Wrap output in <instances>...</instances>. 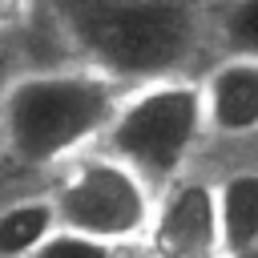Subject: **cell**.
<instances>
[{"instance_id":"cell-1","label":"cell","mask_w":258,"mask_h":258,"mask_svg":"<svg viewBox=\"0 0 258 258\" xmlns=\"http://www.w3.org/2000/svg\"><path fill=\"white\" fill-rule=\"evenodd\" d=\"M60 60L97 69L125 93L202 77L214 60L210 0H44Z\"/></svg>"},{"instance_id":"cell-2","label":"cell","mask_w":258,"mask_h":258,"mask_svg":"<svg viewBox=\"0 0 258 258\" xmlns=\"http://www.w3.org/2000/svg\"><path fill=\"white\" fill-rule=\"evenodd\" d=\"M125 89L97 69L56 60L32 64L0 93V161L52 177L109 133Z\"/></svg>"},{"instance_id":"cell-3","label":"cell","mask_w":258,"mask_h":258,"mask_svg":"<svg viewBox=\"0 0 258 258\" xmlns=\"http://www.w3.org/2000/svg\"><path fill=\"white\" fill-rule=\"evenodd\" d=\"M206 105L198 77L157 81L125 93L109 133L97 149L125 161L153 194L194 173V157L206 145Z\"/></svg>"},{"instance_id":"cell-4","label":"cell","mask_w":258,"mask_h":258,"mask_svg":"<svg viewBox=\"0 0 258 258\" xmlns=\"http://www.w3.org/2000/svg\"><path fill=\"white\" fill-rule=\"evenodd\" d=\"M52 194L56 218L64 230L89 234L109 246H141L157 210V194L113 153L89 149L69 161L44 185Z\"/></svg>"},{"instance_id":"cell-5","label":"cell","mask_w":258,"mask_h":258,"mask_svg":"<svg viewBox=\"0 0 258 258\" xmlns=\"http://www.w3.org/2000/svg\"><path fill=\"white\" fill-rule=\"evenodd\" d=\"M153 258H226L222 218H218V181L185 173L157 194L149 234L141 242Z\"/></svg>"},{"instance_id":"cell-6","label":"cell","mask_w":258,"mask_h":258,"mask_svg":"<svg viewBox=\"0 0 258 258\" xmlns=\"http://www.w3.org/2000/svg\"><path fill=\"white\" fill-rule=\"evenodd\" d=\"M206 133L214 141H250L258 137V60L250 56H214L202 77Z\"/></svg>"},{"instance_id":"cell-7","label":"cell","mask_w":258,"mask_h":258,"mask_svg":"<svg viewBox=\"0 0 258 258\" xmlns=\"http://www.w3.org/2000/svg\"><path fill=\"white\" fill-rule=\"evenodd\" d=\"M218 218L226 258H258V165L218 177Z\"/></svg>"},{"instance_id":"cell-8","label":"cell","mask_w":258,"mask_h":258,"mask_svg":"<svg viewBox=\"0 0 258 258\" xmlns=\"http://www.w3.org/2000/svg\"><path fill=\"white\" fill-rule=\"evenodd\" d=\"M56 230L60 218L48 189L16 194L0 202V258H32Z\"/></svg>"},{"instance_id":"cell-9","label":"cell","mask_w":258,"mask_h":258,"mask_svg":"<svg viewBox=\"0 0 258 258\" xmlns=\"http://www.w3.org/2000/svg\"><path fill=\"white\" fill-rule=\"evenodd\" d=\"M214 56L258 60V0H210Z\"/></svg>"},{"instance_id":"cell-10","label":"cell","mask_w":258,"mask_h":258,"mask_svg":"<svg viewBox=\"0 0 258 258\" xmlns=\"http://www.w3.org/2000/svg\"><path fill=\"white\" fill-rule=\"evenodd\" d=\"M44 20V0H0V36L24 44L28 69L36 64V28Z\"/></svg>"},{"instance_id":"cell-11","label":"cell","mask_w":258,"mask_h":258,"mask_svg":"<svg viewBox=\"0 0 258 258\" xmlns=\"http://www.w3.org/2000/svg\"><path fill=\"white\" fill-rule=\"evenodd\" d=\"M32 258H121V246H109V242H97L89 234H77V230H56Z\"/></svg>"},{"instance_id":"cell-12","label":"cell","mask_w":258,"mask_h":258,"mask_svg":"<svg viewBox=\"0 0 258 258\" xmlns=\"http://www.w3.org/2000/svg\"><path fill=\"white\" fill-rule=\"evenodd\" d=\"M24 69H28V52H24V44L0 36V93H4L8 81H12L16 73H24Z\"/></svg>"},{"instance_id":"cell-13","label":"cell","mask_w":258,"mask_h":258,"mask_svg":"<svg viewBox=\"0 0 258 258\" xmlns=\"http://www.w3.org/2000/svg\"><path fill=\"white\" fill-rule=\"evenodd\" d=\"M121 258H153L145 246H129V250H121Z\"/></svg>"},{"instance_id":"cell-14","label":"cell","mask_w":258,"mask_h":258,"mask_svg":"<svg viewBox=\"0 0 258 258\" xmlns=\"http://www.w3.org/2000/svg\"><path fill=\"white\" fill-rule=\"evenodd\" d=\"M0 165H4V161H0Z\"/></svg>"}]
</instances>
